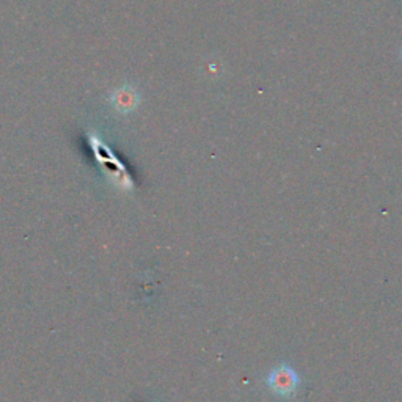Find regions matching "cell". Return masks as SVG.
Returning a JSON list of instances; mask_svg holds the SVG:
<instances>
[{"instance_id":"cell-1","label":"cell","mask_w":402,"mask_h":402,"mask_svg":"<svg viewBox=\"0 0 402 402\" xmlns=\"http://www.w3.org/2000/svg\"><path fill=\"white\" fill-rule=\"evenodd\" d=\"M269 390L281 398H291L299 388V375L291 366L280 365L272 369L266 377Z\"/></svg>"}]
</instances>
